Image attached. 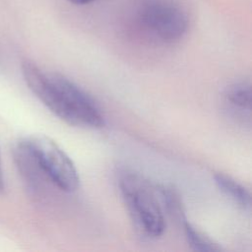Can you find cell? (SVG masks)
Wrapping results in <instances>:
<instances>
[{"instance_id":"6da1fadb","label":"cell","mask_w":252,"mask_h":252,"mask_svg":"<svg viewBox=\"0 0 252 252\" xmlns=\"http://www.w3.org/2000/svg\"><path fill=\"white\" fill-rule=\"evenodd\" d=\"M22 75L32 94L66 123L84 128L104 125V117L96 101L65 76L45 72L28 60L22 63Z\"/></svg>"},{"instance_id":"5b68a950","label":"cell","mask_w":252,"mask_h":252,"mask_svg":"<svg viewBox=\"0 0 252 252\" xmlns=\"http://www.w3.org/2000/svg\"><path fill=\"white\" fill-rule=\"evenodd\" d=\"M12 155L16 167L27 187L32 193H40L44 185L50 181L37 164L25 138L16 142L12 149Z\"/></svg>"},{"instance_id":"ba28073f","label":"cell","mask_w":252,"mask_h":252,"mask_svg":"<svg viewBox=\"0 0 252 252\" xmlns=\"http://www.w3.org/2000/svg\"><path fill=\"white\" fill-rule=\"evenodd\" d=\"M226 99L235 109L250 111L251 108V85L248 80L238 81L228 87Z\"/></svg>"},{"instance_id":"9c48e42d","label":"cell","mask_w":252,"mask_h":252,"mask_svg":"<svg viewBox=\"0 0 252 252\" xmlns=\"http://www.w3.org/2000/svg\"><path fill=\"white\" fill-rule=\"evenodd\" d=\"M6 189V182L4 177V171L2 167V160H1V155H0V193H4Z\"/></svg>"},{"instance_id":"52a82bcc","label":"cell","mask_w":252,"mask_h":252,"mask_svg":"<svg viewBox=\"0 0 252 252\" xmlns=\"http://www.w3.org/2000/svg\"><path fill=\"white\" fill-rule=\"evenodd\" d=\"M184 234L189 246L201 252H214V251H221V246L207 236L205 233L197 229L194 225H192L187 219L183 220L182 221Z\"/></svg>"},{"instance_id":"30bf717a","label":"cell","mask_w":252,"mask_h":252,"mask_svg":"<svg viewBox=\"0 0 252 252\" xmlns=\"http://www.w3.org/2000/svg\"><path fill=\"white\" fill-rule=\"evenodd\" d=\"M70 2L74 3V4H77V5H85V4H89V3H92L94 2V0H69Z\"/></svg>"},{"instance_id":"3957f363","label":"cell","mask_w":252,"mask_h":252,"mask_svg":"<svg viewBox=\"0 0 252 252\" xmlns=\"http://www.w3.org/2000/svg\"><path fill=\"white\" fill-rule=\"evenodd\" d=\"M37 164L51 184L64 192L78 189V170L68 155L51 138L44 135H32L25 138Z\"/></svg>"},{"instance_id":"7a4b0ae2","label":"cell","mask_w":252,"mask_h":252,"mask_svg":"<svg viewBox=\"0 0 252 252\" xmlns=\"http://www.w3.org/2000/svg\"><path fill=\"white\" fill-rule=\"evenodd\" d=\"M119 187L129 215L137 229L148 238L162 235L165 220L158 201V186L134 172H125L119 180Z\"/></svg>"},{"instance_id":"277c9868","label":"cell","mask_w":252,"mask_h":252,"mask_svg":"<svg viewBox=\"0 0 252 252\" xmlns=\"http://www.w3.org/2000/svg\"><path fill=\"white\" fill-rule=\"evenodd\" d=\"M140 26L163 41L179 40L187 32L189 20L184 9L172 0H150L138 11Z\"/></svg>"},{"instance_id":"8992f818","label":"cell","mask_w":252,"mask_h":252,"mask_svg":"<svg viewBox=\"0 0 252 252\" xmlns=\"http://www.w3.org/2000/svg\"><path fill=\"white\" fill-rule=\"evenodd\" d=\"M215 182L220 190L231 199L237 206L245 211L251 208V195L248 189L238 183L232 177L223 173H217L214 176Z\"/></svg>"}]
</instances>
